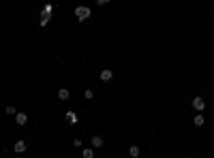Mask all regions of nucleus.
Listing matches in <instances>:
<instances>
[{
  "instance_id": "obj_6",
  "label": "nucleus",
  "mask_w": 214,
  "mask_h": 158,
  "mask_svg": "<svg viewBox=\"0 0 214 158\" xmlns=\"http://www.w3.org/2000/svg\"><path fill=\"white\" fill-rule=\"evenodd\" d=\"M67 122L69 124H77V113L75 111H67Z\"/></svg>"
},
{
  "instance_id": "obj_5",
  "label": "nucleus",
  "mask_w": 214,
  "mask_h": 158,
  "mask_svg": "<svg viewBox=\"0 0 214 158\" xmlns=\"http://www.w3.org/2000/svg\"><path fill=\"white\" fill-rule=\"evenodd\" d=\"M69 96H71V94H69L67 88H60V90H58V98H60V100H69Z\"/></svg>"
},
{
  "instance_id": "obj_7",
  "label": "nucleus",
  "mask_w": 214,
  "mask_h": 158,
  "mask_svg": "<svg viewBox=\"0 0 214 158\" xmlns=\"http://www.w3.org/2000/svg\"><path fill=\"white\" fill-rule=\"evenodd\" d=\"M15 120H17L19 126H24L26 122H28V115H26V113H17V115H15Z\"/></svg>"
},
{
  "instance_id": "obj_2",
  "label": "nucleus",
  "mask_w": 214,
  "mask_h": 158,
  "mask_svg": "<svg viewBox=\"0 0 214 158\" xmlns=\"http://www.w3.org/2000/svg\"><path fill=\"white\" fill-rule=\"evenodd\" d=\"M51 11H54V7H51V4L47 2V4L41 9V19H47V22H49V17H51Z\"/></svg>"
},
{
  "instance_id": "obj_14",
  "label": "nucleus",
  "mask_w": 214,
  "mask_h": 158,
  "mask_svg": "<svg viewBox=\"0 0 214 158\" xmlns=\"http://www.w3.org/2000/svg\"><path fill=\"white\" fill-rule=\"evenodd\" d=\"M7 113H9V115H17V111H15V107H7Z\"/></svg>"
},
{
  "instance_id": "obj_8",
  "label": "nucleus",
  "mask_w": 214,
  "mask_h": 158,
  "mask_svg": "<svg viewBox=\"0 0 214 158\" xmlns=\"http://www.w3.org/2000/svg\"><path fill=\"white\" fill-rule=\"evenodd\" d=\"M13 150H15L17 154H22V152H24V150H26V141H17V143L13 145Z\"/></svg>"
},
{
  "instance_id": "obj_9",
  "label": "nucleus",
  "mask_w": 214,
  "mask_h": 158,
  "mask_svg": "<svg viewBox=\"0 0 214 158\" xmlns=\"http://www.w3.org/2000/svg\"><path fill=\"white\" fill-rule=\"evenodd\" d=\"M82 156H83V158H94V150L86 147V150H82Z\"/></svg>"
},
{
  "instance_id": "obj_13",
  "label": "nucleus",
  "mask_w": 214,
  "mask_h": 158,
  "mask_svg": "<svg viewBox=\"0 0 214 158\" xmlns=\"http://www.w3.org/2000/svg\"><path fill=\"white\" fill-rule=\"evenodd\" d=\"M83 98H88V100H90V98H94V92H92V90L88 88V90L83 92Z\"/></svg>"
},
{
  "instance_id": "obj_15",
  "label": "nucleus",
  "mask_w": 214,
  "mask_h": 158,
  "mask_svg": "<svg viewBox=\"0 0 214 158\" xmlns=\"http://www.w3.org/2000/svg\"><path fill=\"white\" fill-rule=\"evenodd\" d=\"M96 2H99V4H107L109 0H96Z\"/></svg>"
},
{
  "instance_id": "obj_10",
  "label": "nucleus",
  "mask_w": 214,
  "mask_h": 158,
  "mask_svg": "<svg viewBox=\"0 0 214 158\" xmlns=\"http://www.w3.org/2000/svg\"><path fill=\"white\" fill-rule=\"evenodd\" d=\"M92 145H94V147H103V139H101L99 135H94V137H92Z\"/></svg>"
},
{
  "instance_id": "obj_4",
  "label": "nucleus",
  "mask_w": 214,
  "mask_h": 158,
  "mask_svg": "<svg viewBox=\"0 0 214 158\" xmlns=\"http://www.w3.org/2000/svg\"><path fill=\"white\" fill-rule=\"evenodd\" d=\"M111 77H114V73L109 71V69H105V71H101V81H111Z\"/></svg>"
},
{
  "instance_id": "obj_12",
  "label": "nucleus",
  "mask_w": 214,
  "mask_h": 158,
  "mask_svg": "<svg viewBox=\"0 0 214 158\" xmlns=\"http://www.w3.org/2000/svg\"><path fill=\"white\" fill-rule=\"evenodd\" d=\"M203 122H206V120H203L201 113H199V115H195V126H203Z\"/></svg>"
},
{
  "instance_id": "obj_11",
  "label": "nucleus",
  "mask_w": 214,
  "mask_h": 158,
  "mask_svg": "<svg viewBox=\"0 0 214 158\" xmlns=\"http://www.w3.org/2000/svg\"><path fill=\"white\" fill-rule=\"evenodd\" d=\"M129 154H131V158H137V156H139V147L131 145V147H129Z\"/></svg>"
},
{
  "instance_id": "obj_3",
  "label": "nucleus",
  "mask_w": 214,
  "mask_h": 158,
  "mask_svg": "<svg viewBox=\"0 0 214 158\" xmlns=\"http://www.w3.org/2000/svg\"><path fill=\"white\" fill-rule=\"evenodd\" d=\"M193 107H195L197 111H203V109H206V100H203L201 96H195V98H193Z\"/></svg>"
},
{
  "instance_id": "obj_1",
  "label": "nucleus",
  "mask_w": 214,
  "mask_h": 158,
  "mask_svg": "<svg viewBox=\"0 0 214 158\" xmlns=\"http://www.w3.org/2000/svg\"><path fill=\"white\" fill-rule=\"evenodd\" d=\"M90 9H88V7H77V9H75V17H77V19H79V22H83V19H88V17H90Z\"/></svg>"
}]
</instances>
